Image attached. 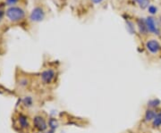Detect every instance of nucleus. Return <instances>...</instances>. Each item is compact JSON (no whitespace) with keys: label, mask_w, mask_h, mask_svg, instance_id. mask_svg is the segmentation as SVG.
Here are the masks:
<instances>
[{"label":"nucleus","mask_w":161,"mask_h":133,"mask_svg":"<svg viewBox=\"0 0 161 133\" xmlns=\"http://www.w3.org/2000/svg\"><path fill=\"white\" fill-rule=\"evenodd\" d=\"M44 16H45V13L43 12V10L40 7L36 8L32 13V19L33 21H37L43 20Z\"/></svg>","instance_id":"5"},{"label":"nucleus","mask_w":161,"mask_h":133,"mask_svg":"<svg viewBox=\"0 0 161 133\" xmlns=\"http://www.w3.org/2000/svg\"><path fill=\"white\" fill-rule=\"evenodd\" d=\"M158 11V8L155 7V6H149V12L151 13V14H154V13H157Z\"/></svg>","instance_id":"13"},{"label":"nucleus","mask_w":161,"mask_h":133,"mask_svg":"<svg viewBox=\"0 0 161 133\" xmlns=\"http://www.w3.org/2000/svg\"><path fill=\"white\" fill-rule=\"evenodd\" d=\"M135 1L139 4L140 7L142 8V9L149 7V0H135Z\"/></svg>","instance_id":"12"},{"label":"nucleus","mask_w":161,"mask_h":133,"mask_svg":"<svg viewBox=\"0 0 161 133\" xmlns=\"http://www.w3.org/2000/svg\"><path fill=\"white\" fill-rule=\"evenodd\" d=\"M48 125H49L50 129L52 131H55L58 127V121H57V120H56L55 118H51L48 121Z\"/></svg>","instance_id":"10"},{"label":"nucleus","mask_w":161,"mask_h":133,"mask_svg":"<svg viewBox=\"0 0 161 133\" xmlns=\"http://www.w3.org/2000/svg\"><path fill=\"white\" fill-rule=\"evenodd\" d=\"M160 105V101L159 99H156V98H154V99L150 100L149 103H148V107H151V108H155V107H158Z\"/></svg>","instance_id":"11"},{"label":"nucleus","mask_w":161,"mask_h":133,"mask_svg":"<svg viewBox=\"0 0 161 133\" xmlns=\"http://www.w3.org/2000/svg\"><path fill=\"white\" fill-rule=\"evenodd\" d=\"M156 115H157V113L155 112L154 110L149 109V110H147V111L145 112V114H144V120H145V121H147V122H149V121H152L155 119Z\"/></svg>","instance_id":"7"},{"label":"nucleus","mask_w":161,"mask_h":133,"mask_svg":"<svg viewBox=\"0 0 161 133\" xmlns=\"http://www.w3.org/2000/svg\"><path fill=\"white\" fill-rule=\"evenodd\" d=\"M146 47L151 54H158L161 50L160 44L156 40H149L146 42Z\"/></svg>","instance_id":"1"},{"label":"nucleus","mask_w":161,"mask_h":133,"mask_svg":"<svg viewBox=\"0 0 161 133\" xmlns=\"http://www.w3.org/2000/svg\"><path fill=\"white\" fill-rule=\"evenodd\" d=\"M146 21V25H147L148 31L152 32V33L157 34L159 35V27L157 26V23L155 21L154 18L152 17H148L147 19L145 20Z\"/></svg>","instance_id":"3"},{"label":"nucleus","mask_w":161,"mask_h":133,"mask_svg":"<svg viewBox=\"0 0 161 133\" xmlns=\"http://www.w3.org/2000/svg\"><path fill=\"white\" fill-rule=\"evenodd\" d=\"M138 28H139V31L141 34H147V32L149 31H148L147 25H146V21L144 20H141V19H139L138 20Z\"/></svg>","instance_id":"8"},{"label":"nucleus","mask_w":161,"mask_h":133,"mask_svg":"<svg viewBox=\"0 0 161 133\" xmlns=\"http://www.w3.org/2000/svg\"><path fill=\"white\" fill-rule=\"evenodd\" d=\"M35 125L37 126V128L40 131H45L47 129V123H46V121H44L43 118H40V117H37L35 119Z\"/></svg>","instance_id":"6"},{"label":"nucleus","mask_w":161,"mask_h":133,"mask_svg":"<svg viewBox=\"0 0 161 133\" xmlns=\"http://www.w3.org/2000/svg\"><path fill=\"white\" fill-rule=\"evenodd\" d=\"M8 17L13 21H17L23 17V12L19 8H11L8 11Z\"/></svg>","instance_id":"4"},{"label":"nucleus","mask_w":161,"mask_h":133,"mask_svg":"<svg viewBox=\"0 0 161 133\" xmlns=\"http://www.w3.org/2000/svg\"><path fill=\"white\" fill-rule=\"evenodd\" d=\"M159 21H160V24H161V16H160V18H159Z\"/></svg>","instance_id":"15"},{"label":"nucleus","mask_w":161,"mask_h":133,"mask_svg":"<svg viewBox=\"0 0 161 133\" xmlns=\"http://www.w3.org/2000/svg\"><path fill=\"white\" fill-rule=\"evenodd\" d=\"M101 1H102V0H92V2L95 3V4H99V3H100Z\"/></svg>","instance_id":"14"},{"label":"nucleus","mask_w":161,"mask_h":133,"mask_svg":"<svg viewBox=\"0 0 161 133\" xmlns=\"http://www.w3.org/2000/svg\"><path fill=\"white\" fill-rule=\"evenodd\" d=\"M56 77V73L52 69H47L41 73V79L45 84H50Z\"/></svg>","instance_id":"2"},{"label":"nucleus","mask_w":161,"mask_h":133,"mask_svg":"<svg viewBox=\"0 0 161 133\" xmlns=\"http://www.w3.org/2000/svg\"><path fill=\"white\" fill-rule=\"evenodd\" d=\"M152 124L155 128H159V126H161V113H157L155 119L152 121Z\"/></svg>","instance_id":"9"}]
</instances>
